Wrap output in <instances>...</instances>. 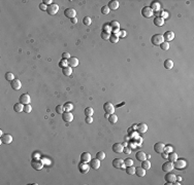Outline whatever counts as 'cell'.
Here are the masks:
<instances>
[{
  "label": "cell",
  "instance_id": "1",
  "mask_svg": "<svg viewBox=\"0 0 194 185\" xmlns=\"http://www.w3.org/2000/svg\"><path fill=\"white\" fill-rule=\"evenodd\" d=\"M31 167L36 170V171H39L43 168V161L40 159V158H36V157H33L31 159Z\"/></svg>",
  "mask_w": 194,
  "mask_h": 185
},
{
  "label": "cell",
  "instance_id": "2",
  "mask_svg": "<svg viewBox=\"0 0 194 185\" xmlns=\"http://www.w3.org/2000/svg\"><path fill=\"white\" fill-rule=\"evenodd\" d=\"M163 41H164V39H163V35L162 34H155L151 38V42L154 45H160Z\"/></svg>",
  "mask_w": 194,
  "mask_h": 185
},
{
  "label": "cell",
  "instance_id": "3",
  "mask_svg": "<svg viewBox=\"0 0 194 185\" xmlns=\"http://www.w3.org/2000/svg\"><path fill=\"white\" fill-rule=\"evenodd\" d=\"M186 166H187V162L185 159L181 158V159H177L173 161V168L177 170H183L186 168Z\"/></svg>",
  "mask_w": 194,
  "mask_h": 185
},
{
  "label": "cell",
  "instance_id": "4",
  "mask_svg": "<svg viewBox=\"0 0 194 185\" xmlns=\"http://www.w3.org/2000/svg\"><path fill=\"white\" fill-rule=\"evenodd\" d=\"M103 110H104L105 113L114 114L116 109H115V106H114L110 102H106V103H104V105H103Z\"/></svg>",
  "mask_w": 194,
  "mask_h": 185
},
{
  "label": "cell",
  "instance_id": "5",
  "mask_svg": "<svg viewBox=\"0 0 194 185\" xmlns=\"http://www.w3.org/2000/svg\"><path fill=\"white\" fill-rule=\"evenodd\" d=\"M164 179H165V181H166V184H173V183L177 181V176H175L174 174L168 172V173L165 175Z\"/></svg>",
  "mask_w": 194,
  "mask_h": 185
},
{
  "label": "cell",
  "instance_id": "6",
  "mask_svg": "<svg viewBox=\"0 0 194 185\" xmlns=\"http://www.w3.org/2000/svg\"><path fill=\"white\" fill-rule=\"evenodd\" d=\"M58 10H59V5H58V4H56V3H53V4L49 5V6H48V9H47L48 14H49V15H51V16L56 15V14L58 13Z\"/></svg>",
  "mask_w": 194,
  "mask_h": 185
},
{
  "label": "cell",
  "instance_id": "7",
  "mask_svg": "<svg viewBox=\"0 0 194 185\" xmlns=\"http://www.w3.org/2000/svg\"><path fill=\"white\" fill-rule=\"evenodd\" d=\"M62 119L65 121V122H71L73 120V115L71 112H67V111H64L62 114Z\"/></svg>",
  "mask_w": 194,
  "mask_h": 185
},
{
  "label": "cell",
  "instance_id": "8",
  "mask_svg": "<svg viewBox=\"0 0 194 185\" xmlns=\"http://www.w3.org/2000/svg\"><path fill=\"white\" fill-rule=\"evenodd\" d=\"M64 16L68 19H73L77 16V12L73 8H66L65 10H64Z\"/></svg>",
  "mask_w": 194,
  "mask_h": 185
},
{
  "label": "cell",
  "instance_id": "9",
  "mask_svg": "<svg viewBox=\"0 0 194 185\" xmlns=\"http://www.w3.org/2000/svg\"><path fill=\"white\" fill-rule=\"evenodd\" d=\"M153 14H154V12H153L149 6L144 7L143 10H142V15H143V17H144V18H147V19L153 17Z\"/></svg>",
  "mask_w": 194,
  "mask_h": 185
},
{
  "label": "cell",
  "instance_id": "10",
  "mask_svg": "<svg viewBox=\"0 0 194 185\" xmlns=\"http://www.w3.org/2000/svg\"><path fill=\"white\" fill-rule=\"evenodd\" d=\"M90 170V166L87 164V162H84L82 161L80 165H79V171L82 173V174H87Z\"/></svg>",
  "mask_w": 194,
  "mask_h": 185
},
{
  "label": "cell",
  "instance_id": "11",
  "mask_svg": "<svg viewBox=\"0 0 194 185\" xmlns=\"http://www.w3.org/2000/svg\"><path fill=\"white\" fill-rule=\"evenodd\" d=\"M19 101H20V103H22V104H24V105H27V104H30L31 98H30V96H29L28 94H23V95L20 96Z\"/></svg>",
  "mask_w": 194,
  "mask_h": 185
},
{
  "label": "cell",
  "instance_id": "12",
  "mask_svg": "<svg viewBox=\"0 0 194 185\" xmlns=\"http://www.w3.org/2000/svg\"><path fill=\"white\" fill-rule=\"evenodd\" d=\"M174 168H173V162H171V161H166V162H164L163 165H162V170L164 171V172H166V173H168V172H171L172 170H173Z\"/></svg>",
  "mask_w": 194,
  "mask_h": 185
},
{
  "label": "cell",
  "instance_id": "13",
  "mask_svg": "<svg viewBox=\"0 0 194 185\" xmlns=\"http://www.w3.org/2000/svg\"><path fill=\"white\" fill-rule=\"evenodd\" d=\"M173 38H174V33H173L172 31H166V32L163 34V39H164V41H166V42L171 41Z\"/></svg>",
  "mask_w": 194,
  "mask_h": 185
},
{
  "label": "cell",
  "instance_id": "14",
  "mask_svg": "<svg viewBox=\"0 0 194 185\" xmlns=\"http://www.w3.org/2000/svg\"><path fill=\"white\" fill-rule=\"evenodd\" d=\"M164 148H165V145L162 143V142H157L155 145H154V150L155 152L157 153H162L164 151Z\"/></svg>",
  "mask_w": 194,
  "mask_h": 185
},
{
  "label": "cell",
  "instance_id": "15",
  "mask_svg": "<svg viewBox=\"0 0 194 185\" xmlns=\"http://www.w3.org/2000/svg\"><path fill=\"white\" fill-rule=\"evenodd\" d=\"M113 166H114L116 169H122L123 167H125L124 160H122L121 158H115V159L113 160Z\"/></svg>",
  "mask_w": 194,
  "mask_h": 185
},
{
  "label": "cell",
  "instance_id": "16",
  "mask_svg": "<svg viewBox=\"0 0 194 185\" xmlns=\"http://www.w3.org/2000/svg\"><path fill=\"white\" fill-rule=\"evenodd\" d=\"M67 63H68V66H69V67L75 68V67H77V66L79 65V60H78V58L72 57V58H70V59L67 60Z\"/></svg>",
  "mask_w": 194,
  "mask_h": 185
},
{
  "label": "cell",
  "instance_id": "17",
  "mask_svg": "<svg viewBox=\"0 0 194 185\" xmlns=\"http://www.w3.org/2000/svg\"><path fill=\"white\" fill-rule=\"evenodd\" d=\"M11 86H12L13 90H15V91H19V90L21 89L22 84H21V81H20L19 79H14L13 81H11Z\"/></svg>",
  "mask_w": 194,
  "mask_h": 185
},
{
  "label": "cell",
  "instance_id": "18",
  "mask_svg": "<svg viewBox=\"0 0 194 185\" xmlns=\"http://www.w3.org/2000/svg\"><path fill=\"white\" fill-rule=\"evenodd\" d=\"M124 149V145H122L121 143H115L113 145V151L116 153H122Z\"/></svg>",
  "mask_w": 194,
  "mask_h": 185
},
{
  "label": "cell",
  "instance_id": "19",
  "mask_svg": "<svg viewBox=\"0 0 194 185\" xmlns=\"http://www.w3.org/2000/svg\"><path fill=\"white\" fill-rule=\"evenodd\" d=\"M12 142H13V137H12L10 134H4V135L1 137V143L11 144Z\"/></svg>",
  "mask_w": 194,
  "mask_h": 185
},
{
  "label": "cell",
  "instance_id": "20",
  "mask_svg": "<svg viewBox=\"0 0 194 185\" xmlns=\"http://www.w3.org/2000/svg\"><path fill=\"white\" fill-rule=\"evenodd\" d=\"M90 168L94 169V170H98L99 167H100V160L98 158H95V159H91L90 160Z\"/></svg>",
  "mask_w": 194,
  "mask_h": 185
},
{
  "label": "cell",
  "instance_id": "21",
  "mask_svg": "<svg viewBox=\"0 0 194 185\" xmlns=\"http://www.w3.org/2000/svg\"><path fill=\"white\" fill-rule=\"evenodd\" d=\"M108 8L109 10H117L119 8V1H117V0H112V1L108 2Z\"/></svg>",
  "mask_w": 194,
  "mask_h": 185
},
{
  "label": "cell",
  "instance_id": "22",
  "mask_svg": "<svg viewBox=\"0 0 194 185\" xmlns=\"http://www.w3.org/2000/svg\"><path fill=\"white\" fill-rule=\"evenodd\" d=\"M137 132L140 134H145L147 131H148V126H147V123H140V125L137 126Z\"/></svg>",
  "mask_w": 194,
  "mask_h": 185
},
{
  "label": "cell",
  "instance_id": "23",
  "mask_svg": "<svg viewBox=\"0 0 194 185\" xmlns=\"http://www.w3.org/2000/svg\"><path fill=\"white\" fill-rule=\"evenodd\" d=\"M91 154L89 152H83L81 154V160L84 161V162H89L91 160Z\"/></svg>",
  "mask_w": 194,
  "mask_h": 185
},
{
  "label": "cell",
  "instance_id": "24",
  "mask_svg": "<svg viewBox=\"0 0 194 185\" xmlns=\"http://www.w3.org/2000/svg\"><path fill=\"white\" fill-rule=\"evenodd\" d=\"M154 24L157 27H162L164 25V19H162L161 17H156L154 19Z\"/></svg>",
  "mask_w": 194,
  "mask_h": 185
},
{
  "label": "cell",
  "instance_id": "25",
  "mask_svg": "<svg viewBox=\"0 0 194 185\" xmlns=\"http://www.w3.org/2000/svg\"><path fill=\"white\" fill-rule=\"evenodd\" d=\"M135 157H136V159L140 160V161H143V160L147 159V155H146V153H145L144 151H138V152H136Z\"/></svg>",
  "mask_w": 194,
  "mask_h": 185
},
{
  "label": "cell",
  "instance_id": "26",
  "mask_svg": "<svg viewBox=\"0 0 194 185\" xmlns=\"http://www.w3.org/2000/svg\"><path fill=\"white\" fill-rule=\"evenodd\" d=\"M163 65H164V68H165V69L169 70V69H171V68L173 67V62H172V60L167 59V60H165V61H164Z\"/></svg>",
  "mask_w": 194,
  "mask_h": 185
},
{
  "label": "cell",
  "instance_id": "27",
  "mask_svg": "<svg viewBox=\"0 0 194 185\" xmlns=\"http://www.w3.org/2000/svg\"><path fill=\"white\" fill-rule=\"evenodd\" d=\"M14 110L16 111V112H22V111H24V104H22V103H16L15 105H14Z\"/></svg>",
  "mask_w": 194,
  "mask_h": 185
},
{
  "label": "cell",
  "instance_id": "28",
  "mask_svg": "<svg viewBox=\"0 0 194 185\" xmlns=\"http://www.w3.org/2000/svg\"><path fill=\"white\" fill-rule=\"evenodd\" d=\"M135 174L138 176V177H144L146 175V170L143 168V167H138L137 169H135Z\"/></svg>",
  "mask_w": 194,
  "mask_h": 185
},
{
  "label": "cell",
  "instance_id": "29",
  "mask_svg": "<svg viewBox=\"0 0 194 185\" xmlns=\"http://www.w3.org/2000/svg\"><path fill=\"white\" fill-rule=\"evenodd\" d=\"M167 159H168L169 161H171V162H173L174 160H177V159H178V154H177L175 152H173V151H171V152H169V153H168V156H167Z\"/></svg>",
  "mask_w": 194,
  "mask_h": 185
},
{
  "label": "cell",
  "instance_id": "30",
  "mask_svg": "<svg viewBox=\"0 0 194 185\" xmlns=\"http://www.w3.org/2000/svg\"><path fill=\"white\" fill-rule=\"evenodd\" d=\"M62 72H63V74L65 75V76H70L72 74V68L69 67V66H67V67L62 69Z\"/></svg>",
  "mask_w": 194,
  "mask_h": 185
},
{
  "label": "cell",
  "instance_id": "31",
  "mask_svg": "<svg viewBox=\"0 0 194 185\" xmlns=\"http://www.w3.org/2000/svg\"><path fill=\"white\" fill-rule=\"evenodd\" d=\"M64 107V111H67V112H70L72 109H73V104L70 103V102H66L65 104L63 105Z\"/></svg>",
  "mask_w": 194,
  "mask_h": 185
},
{
  "label": "cell",
  "instance_id": "32",
  "mask_svg": "<svg viewBox=\"0 0 194 185\" xmlns=\"http://www.w3.org/2000/svg\"><path fill=\"white\" fill-rule=\"evenodd\" d=\"M108 119V121H109V123H112V125H115V123L118 121V116L114 113V114H110L109 115V117L107 118Z\"/></svg>",
  "mask_w": 194,
  "mask_h": 185
},
{
  "label": "cell",
  "instance_id": "33",
  "mask_svg": "<svg viewBox=\"0 0 194 185\" xmlns=\"http://www.w3.org/2000/svg\"><path fill=\"white\" fill-rule=\"evenodd\" d=\"M150 8L154 12H158L159 9H160V4L158 3V2H155V1H153L152 3H151V6H150Z\"/></svg>",
  "mask_w": 194,
  "mask_h": 185
},
{
  "label": "cell",
  "instance_id": "34",
  "mask_svg": "<svg viewBox=\"0 0 194 185\" xmlns=\"http://www.w3.org/2000/svg\"><path fill=\"white\" fill-rule=\"evenodd\" d=\"M126 173L128 175H134L135 174V168L133 166H130V167H126Z\"/></svg>",
  "mask_w": 194,
  "mask_h": 185
},
{
  "label": "cell",
  "instance_id": "35",
  "mask_svg": "<svg viewBox=\"0 0 194 185\" xmlns=\"http://www.w3.org/2000/svg\"><path fill=\"white\" fill-rule=\"evenodd\" d=\"M142 167H143L146 171L149 170V169L151 168V162H150V160H147V159L143 160V161H142Z\"/></svg>",
  "mask_w": 194,
  "mask_h": 185
},
{
  "label": "cell",
  "instance_id": "36",
  "mask_svg": "<svg viewBox=\"0 0 194 185\" xmlns=\"http://www.w3.org/2000/svg\"><path fill=\"white\" fill-rule=\"evenodd\" d=\"M159 46H160V48H161L162 50H168V49H169V42L163 41Z\"/></svg>",
  "mask_w": 194,
  "mask_h": 185
},
{
  "label": "cell",
  "instance_id": "37",
  "mask_svg": "<svg viewBox=\"0 0 194 185\" xmlns=\"http://www.w3.org/2000/svg\"><path fill=\"white\" fill-rule=\"evenodd\" d=\"M94 114V110H93V108H91V107H87L86 109H85V115L86 116H92Z\"/></svg>",
  "mask_w": 194,
  "mask_h": 185
},
{
  "label": "cell",
  "instance_id": "38",
  "mask_svg": "<svg viewBox=\"0 0 194 185\" xmlns=\"http://www.w3.org/2000/svg\"><path fill=\"white\" fill-rule=\"evenodd\" d=\"M68 66V63H67V60H65V59H63V60H61L60 62H59V67L60 68H65V67H67Z\"/></svg>",
  "mask_w": 194,
  "mask_h": 185
},
{
  "label": "cell",
  "instance_id": "39",
  "mask_svg": "<svg viewBox=\"0 0 194 185\" xmlns=\"http://www.w3.org/2000/svg\"><path fill=\"white\" fill-rule=\"evenodd\" d=\"M91 23H92V20H91V18L90 17H85L84 19H83V24L85 25V26H90L91 25Z\"/></svg>",
  "mask_w": 194,
  "mask_h": 185
},
{
  "label": "cell",
  "instance_id": "40",
  "mask_svg": "<svg viewBox=\"0 0 194 185\" xmlns=\"http://www.w3.org/2000/svg\"><path fill=\"white\" fill-rule=\"evenodd\" d=\"M5 79L8 80V81H13V80L16 79V78H15V75H14L12 72H6V73H5Z\"/></svg>",
  "mask_w": 194,
  "mask_h": 185
},
{
  "label": "cell",
  "instance_id": "41",
  "mask_svg": "<svg viewBox=\"0 0 194 185\" xmlns=\"http://www.w3.org/2000/svg\"><path fill=\"white\" fill-rule=\"evenodd\" d=\"M96 158H98L99 160H103L105 159V153L103 151H98L96 153Z\"/></svg>",
  "mask_w": 194,
  "mask_h": 185
},
{
  "label": "cell",
  "instance_id": "42",
  "mask_svg": "<svg viewBox=\"0 0 194 185\" xmlns=\"http://www.w3.org/2000/svg\"><path fill=\"white\" fill-rule=\"evenodd\" d=\"M124 165L125 167H130V166H133V160L131 158H126L124 160Z\"/></svg>",
  "mask_w": 194,
  "mask_h": 185
},
{
  "label": "cell",
  "instance_id": "43",
  "mask_svg": "<svg viewBox=\"0 0 194 185\" xmlns=\"http://www.w3.org/2000/svg\"><path fill=\"white\" fill-rule=\"evenodd\" d=\"M109 37H110V33H109V32H104V31H102V33H101V38H102V39L107 40V39H109Z\"/></svg>",
  "mask_w": 194,
  "mask_h": 185
},
{
  "label": "cell",
  "instance_id": "44",
  "mask_svg": "<svg viewBox=\"0 0 194 185\" xmlns=\"http://www.w3.org/2000/svg\"><path fill=\"white\" fill-rule=\"evenodd\" d=\"M109 41H110V43H118V41H119V38L116 36V35H114V34H112L110 35V37H109Z\"/></svg>",
  "mask_w": 194,
  "mask_h": 185
},
{
  "label": "cell",
  "instance_id": "45",
  "mask_svg": "<svg viewBox=\"0 0 194 185\" xmlns=\"http://www.w3.org/2000/svg\"><path fill=\"white\" fill-rule=\"evenodd\" d=\"M56 112L59 113V114H63V112H64V107H63V105H58V106H56Z\"/></svg>",
  "mask_w": 194,
  "mask_h": 185
},
{
  "label": "cell",
  "instance_id": "46",
  "mask_svg": "<svg viewBox=\"0 0 194 185\" xmlns=\"http://www.w3.org/2000/svg\"><path fill=\"white\" fill-rule=\"evenodd\" d=\"M101 13H102L103 15H108V13H109V8H108V6H107V5L102 6V7H101Z\"/></svg>",
  "mask_w": 194,
  "mask_h": 185
},
{
  "label": "cell",
  "instance_id": "47",
  "mask_svg": "<svg viewBox=\"0 0 194 185\" xmlns=\"http://www.w3.org/2000/svg\"><path fill=\"white\" fill-rule=\"evenodd\" d=\"M31 110H32V107H31V105H30V104L24 105V112H26V113H30V112H31Z\"/></svg>",
  "mask_w": 194,
  "mask_h": 185
},
{
  "label": "cell",
  "instance_id": "48",
  "mask_svg": "<svg viewBox=\"0 0 194 185\" xmlns=\"http://www.w3.org/2000/svg\"><path fill=\"white\" fill-rule=\"evenodd\" d=\"M71 57H70V53L69 52H63L62 53V59H65V60H68V59H70Z\"/></svg>",
  "mask_w": 194,
  "mask_h": 185
},
{
  "label": "cell",
  "instance_id": "49",
  "mask_svg": "<svg viewBox=\"0 0 194 185\" xmlns=\"http://www.w3.org/2000/svg\"><path fill=\"white\" fill-rule=\"evenodd\" d=\"M39 9L42 10V12H47L48 6H47L45 4H43V3H40V4H39Z\"/></svg>",
  "mask_w": 194,
  "mask_h": 185
},
{
  "label": "cell",
  "instance_id": "50",
  "mask_svg": "<svg viewBox=\"0 0 194 185\" xmlns=\"http://www.w3.org/2000/svg\"><path fill=\"white\" fill-rule=\"evenodd\" d=\"M110 30H112V28H110V26H109V25L105 24V25L103 26V31H104V32H109Z\"/></svg>",
  "mask_w": 194,
  "mask_h": 185
},
{
  "label": "cell",
  "instance_id": "51",
  "mask_svg": "<svg viewBox=\"0 0 194 185\" xmlns=\"http://www.w3.org/2000/svg\"><path fill=\"white\" fill-rule=\"evenodd\" d=\"M42 3L45 4L47 6H49V5L53 4V0H42Z\"/></svg>",
  "mask_w": 194,
  "mask_h": 185
},
{
  "label": "cell",
  "instance_id": "52",
  "mask_svg": "<svg viewBox=\"0 0 194 185\" xmlns=\"http://www.w3.org/2000/svg\"><path fill=\"white\" fill-rule=\"evenodd\" d=\"M173 149H172V147H170V146H165V148H164V152H166V153H169V152H171Z\"/></svg>",
  "mask_w": 194,
  "mask_h": 185
},
{
  "label": "cell",
  "instance_id": "53",
  "mask_svg": "<svg viewBox=\"0 0 194 185\" xmlns=\"http://www.w3.org/2000/svg\"><path fill=\"white\" fill-rule=\"evenodd\" d=\"M85 121H86V123H92V122H93V118H92V116H87Z\"/></svg>",
  "mask_w": 194,
  "mask_h": 185
},
{
  "label": "cell",
  "instance_id": "54",
  "mask_svg": "<svg viewBox=\"0 0 194 185\" xmlns=\"http://www.w3.org/2000/svg\"><path fill=\"white\" fill-rule=\"evenodd\" d=\"M123 152H124V153H126V154H129V153L131 152V150L129 149V148H127V147H124V149H123Z\"/></svg>",
  "mask_w": 194,
  "mask_h": 185
},
{
  "label": "cell",
  "instance_id": "55",
  "mask_svg": "<svg viewBox=\"0 0 194 185\" xmlns=\"http://www.w3.org/2000/svg\"><path fill=\"white\" fill-rule=\"evenodd\" d=\"M70 22H71L72 24H77V23H78V19H77V18H73V19H70Z\"/></svg>",
  "mask_w": 194,
  "mask_h": 185
},
{
  "label": "cell",
  "instance_id": "56",
  "mask_svg": "<svg viewBox=\"0 0 194 185\" xmlns=\"http://www.w3.org/2000/svg\"><path fill=\"white\" fill-rule=\"evenodd\" d=\"M161 154H162V157H163V158H166V159H167V156H168V153H166V152H164V151H163V152H162Z\"/></svg>",
  "mask_w": 194,
  "mask_h": 185
},
{
  "label": "cell",
  "instance_id": "57",
  "mask_svg": "<svg viewBox=\"0 0 194 185\" xmlns=\"http://www.w3.org/2000/svg\"><path fill=\"white\" fill-rule=\"evenodd\" d=\"M109 115H110V114H108V113H105V115H104V116H105L106 118H108V117H109Z\"/></svg>",
  "mask_w": 194,
  "mask_h": 185
},
{
  "label": "cell",
  "instance_id": "58",
  "mask_svg": "<svg viewBox=\"0 0 194 185\" xmlns=\"http://www.w3.org/2000/svg\"><path fill=\"white\" fill-rule=\"evenodd\" d=\"M3 135H4V134H3V132H2V131H0V136H1V137H2Z\"/></svg>",
  "mask_w": 194,
  "mask_h": 185
}]
</instances>
